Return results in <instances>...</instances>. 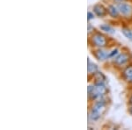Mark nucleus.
<instances>
[{"label":"nucleus","instance_id":"obj_20","mask_svg":"<svg viewBox=\"0 0 132 130\" xmlns=\"http://www.w3.org/2000/svg\"><path fill=\"white\" fill-rule=\"evenodd\" d=\"M130 103L132 104V97H131V99H130Z\"/></svg>","mask_w":132,"mask_h":130},{"label":"nucleus","instance_id":"obj_3","mask_svg":"<svg viewBox=\"0 0 132 130\" xmlns=\"http://www.w3.org/2000/svg\"><path fill=\"white\" fill-rule=\"evenodd\" d=\"M93 12H94V13L96 14L98 17H101L102 18V17H105L107 15L108 11L102 5L98 4V5L93 6Z\"/></svg>","mask_w":132,"mask_h":130},{"label":"nucleus","instance_id":"obj_21","mask_svg":"<svg viewBox=\"0 0 132 130\" xmlns=\"http://www.w3.org/2000/svg\"><path fill=\"white\" fill-rule=\"evenodd\" d=\"M131 81H132V78H131Z\"/></svg>","mask_w":132,"mask_h":130},{"label":"nucleus","instance_id":"obj_16","mask_svg":"<svg viewBox=\"0 0 132 130\" xmlns=\"http://www.w3.org/2000/svg\"><path fill=\"white\" fill-rule=\"evenodd\" d=\"M87 16H88V17H87L88 20H92V19H93V17H94V16H93V14L92 13V12H88V15H87Z\"/></svg>","mask_w":132,"mask_h":130},{"label":"nucleus","instance_id":"obj_22","mask_svg":"<svg viewBox=\"0 0 132 130\" xmlns=\"http://www.w3.org/2000/svg\"><path fill=\"white\" fill-rule=\"evenodd\" d=\"M131 40H132V39H131Z\"/></svg>","mask_w":132,"mask_h":130},{"label":"nucleus","instance_id":"obj_2","mask_svg":"<svg viewBox=\"0 0 132 130\" xmlns=\"http://www.w3.org/2000/svg\"><path fill=\"white\" fill-rule=\"evenodd\" d=\"M118 10L123 16L129 17L132 15V6L128 4H119L118 5Z\"/></svg>","mask_w":132,"mask_h":130},{"label":"nucleus","instance_id":"obj_6","mask_svg":"<svg viewBox=\"0 0 132 130\" xmlns=\"http://www.w3.org/2000/svg\"><path fill=\"white\" fill-rule=\"evenodd\" d=\"M129 55H128L127 54H125V53H122V54L119 55L116 58V60H114V62H116V64H119V65H122L124 64V63H126L128 61H129Z\"/></svg>","mask_w":132,"mask_h":130},{"label":"nucleus","instance_id":"obj_13","mask_svg":"<svg viewBox=\"0 0 132 130\" xmlns=\"http://www.w3.org/2000/svg\"><path fill=\"white\" fill-rule=\"evenodd\" d=\"M101 114H99L97 112H95V111H93V109L91 110V112H90V114H89V117H90V119L92 120H98L100 118H101Z\"/></svg>","mask_w":132,"mask_h":130},{"label":"nucleus","instance_id":"obj_18","mask_svg":"<svg viewBox=\"0 0 132 130\" xmlns=\"http://www.w3.org/2000/svg\"><path fill=\"white\" fill-rule=\"evenodd\" d=\"M129 112H130V114H132V106L130 107V109H129Z\"/></svg>","mask_w":132,"mask_h":130},{"label":"nucleus","instance_id":"obj_17","mask_svg":"<svg viewBox=\"0 0 132 130\" xmlns=\"http://www.w3.org/2000/svg\"><path fill=\"white\" fill-rule=\"evenodd\" d=\"M92 29H93V27H92V25L90 23H88V33H90L92 32Z\"/></svg>","mask_w":132,"mask_h":130},{"label":"nucleus","instance_id":"obj_15","mask_svg":"<svg viewBox=\"0 0 132 130\" xmlns=\"http://www.w3.org/2000/svg\"><path fill=\"white\" fill-rule=\"evenodd\" d=\"M118 54V50L117 49H114V50H113L111 53L109 54V55H108V57H113L114 55H117Z\"/></svg>","mask_w":132,"mask_h":130},{"label":"nucleus","instance_id":"obj_10","mask_svg":"<svg viewBox=\"0 0 132 130\" xmlns=\"http://www.w3.org/2000/svg\"><path fill=\"white\" fill-rule=\"evenodd\" d=\"M100 28H101L102 31L106 32V33H110V34H114V33H116L114 29L112 28L111 27H109V25H102L100 27Z\"/></svg>","mask_w":132,"mask_h":130},{"label":"nucleus","instance_id":"obj_7","mask_svg":"<svg viewBox=\"0 0 132 130\" xmlns=\"http://www.w3.org/2000/svg\"><path fill=\"white\" fill-rule=\"evenodd\" d=\"M108 55H109V54H108L107 51H104L101 49H99L95 52V56H96V58L100 61L106 60L107 58H108Z\"/></svg>","mask_w":132,"mask_h":130},{"label":"nucleus","instance_id":"obj_5","mask_svg":"<svg viewBox=\"0 0 132 130\" xmlns=\"http://www.w3.org/2000/svg\"><path fill=\"white\" fill-rule=\"evenodd\" d=\"M94 87H95V89H96L97 92L99 93L101 96H104V95L107 94L108 89H107V87H106V85L104 84V83L97 82L96 84H95Z\"/></svg>","mask_w":132,"mask_h":130},{"label":"nucleus","instance_id":"obj_19","mask_svg":"<svg viewBox=\"0 0 132 130\" xmlns=\"http://www.w3.org/2000/svg\"><path fill=\"white\" fill-rule=\"evenodd\" d=\"M117 1H120V2H122V1H124V0H117Z\"/></svg>","mask_w":132,"mask_h":130},{"label":"nucleus","instance_id":"obj_9","mask_svg":"<svg viewBox=\"0 0 132 130\" xmlns=\"http://www.w3.org/2000/svg\"><path fill=\"white\" fill-rule=\"evenodd\" d=\"M87 70H88L89 74H94L95 72H97L98 70V66L95 63H90V61L88 60V66H87Z\"/></svg>","mask_w":132,"mask_h":130},{"label":"nucleus","instance_id":"obj_12","mask_svg":"<svg viewBox=\"0 0 132 130\" xmlns=\"http://www.w3.org/2000/svg\"><path fill=\"white\" fill-rule=\"evenodd\" d=\"M94 78L96 79L97 82H102L104 83L106 81V76L103 75L102 72H100V71H97L94 73Z\"/></svg>","mask_w":132,"mask_h":130},{"label":"nucleus","instance_id":"obj_14","mask_svg":"<svg viewBox=\"0 0 132 130\" xmlns=\"http://www.w3.org/2000/svg\"><path fill=\"white\" fill-rule=\"evenodd\" d=\"M122 33L128 39H132V32L129 30V28H123L122 29Z\"/></svg>","mask_w":132,"mask_h":130},{"label":"nucleus","instance_id":"obj_1","mask_svg":"<svg viewBox=\"0 0 132 130\" xmlns=\"http://www.w3.org/2000/svg\"><path fill=\"white\" fill-rule=\"evenodd\" d=\"M92 41L94 44V46L99 47V48H103L107 45V39L105 38V36L101 33H96L93 35L92 38Z\"/></svg>","mask_w":132,"mask_h":130},{"label":"nucleus","instance_id":"obj_8","mask_svg":"<svg viewBox=\"0 0 132 130\" xmlns=\"http://www.w3.org/2000/svg\"><path fill=\"white\" fill-rule=\"evenodd\" d=\"M108 13H109V15L111 17H113V18H116V17H118L119 10L117 9L116 7H114V5H109V6H108Z\"/></svg>","mask_w":132,"mask_h":130},{"label":"nucleus","instance_id":"obj_11","mask_svg":"<svg viewBox=\"0 0 132 130\" xmlns=\"http://www.w3.org/2000/svg\"><path fill=\"white\" fill-rule=\"evenodd\" d=\"M123 76L126 80H130L132 78V67H128L123 71Z\"/></svg>","mask_w":132,"mask_h":130},{"label":"nucleus","instance_id":"obj_4","mask_svg":"<svg viewBox=\"0 0 132 130\" xmlns=\"http://www.w3.org/2000/svg\"><path fill=\"white\" fill-rule=\"evenodd\" d=\"M93 111H95V112H97L99 114L102 115L104 114V112H106V104L104 101H102V100H100V101H98L96 104L94 105L93 108H92Z\"/></svg>","mask_w":132,"mask_h":130}]
</instances>
